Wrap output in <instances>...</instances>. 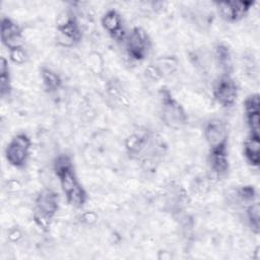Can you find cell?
I'll use <instances>...</instances> for the list:
<instances>
[{"label": "cell", "instance_id": "13", "mask_svg": "<svg viewBox=\"0 0 260 260\" xmlns=\"http://www.w3.org/2000/svg\"><path fill=\"white\" fill-rule=\"evenodd\" d=\"M207 161L211 173L216 178L225 176L230 170L228 145L209 148Z\"/></svg>", "mask_w": 260, "mask_h": 260}, {"label": "cell", "instance_id": "9", "mask_svg": "<svg viewBox=\"0 0 260 260\" xmlns=\"http://www.w3.org/2000/svg\"><path fill=\"white\" fill-rule=\"evenodd\" d=\"M219 16L231 23L238 22L246 17L255 4L254 1H220L215 2Z\"/></svg>", "mask_w": 260, "mask_h": 260}, {"label": "cell", "instance_id": "17", "mask_svg": "<svg viewBox=\"0 0 260 260\" xmlns=\"http://www.w3.org/2000/svg\"><path fill=\"white\" fill-rule=\"evenodd\" d=\"M215 59L223 74H230L232 70V56L226 45L218 44L215 47Z\"/></svg>", "mask_w": 260, "mask_h": 260}, {"label": "cell", "instance_id": "22", "mask_svg": "<svg viewBox=\"0 0 260 260\" xmlns=\"http://www.w3.org/2000/svg\"><path fill=\"white\" fill-rule=\"evenodd\" d=\"M254 253H255V255H256V256H254V259L258 260V259H259V247L256 248V250H255Z\"/></svg>", "mask_w": 260, "mask_h": 260}, {"label": "cell", "instance_id": "16", "mask_svg": "<svg viewBox=\"0 0 260 260\" xmlns=\"http://www.w3.org/2000/svg\"><path fill=\"white\" fill-rule=\"evenodd\" d=\"M11 75L8 65V60L2 56L0 59V94L2 99L8 98L11 94Z\"/></svg>", "mask_w": 260, "mask_h": 260}, {"label": "cell", "instance_id": "5", "mask_svg": "<svg viewBox=\"0 0 260 260\" xmlns=\"http://www.w3.org/2000/svg\"><path fill=\"white\" fill-rule=\"evenodd\" d=\"M31 148V140L24 132H19L12 136L7 143L4 155L6 161L13 168L21 169L25 166Z\"/></svg>", "mask_w": 260, "mask_h": 260}, {"label": "cell", "instance_id": "1", "mask_svg": "<svg viewBox=\"0 0 260 260\" xmlns=\"http://www.w3.org/2000/svg\"><path fill=\"white\" fill-rule=\"evenodd\" d=\"M53 170L68 204L81 208L87 201V193L76 176L71 157L68 154H59L54 159Z\"/></svg>", "mask_w": 260, "mask_h": 260}, {"label": "cell", "instance_id": "15", "mask_svg": "<svg viewBox=\"0 0 260 260\" xmlns=\"http://www.w3.org/2000/svg\"><path fill=\"white\" fill-rule=\"evenodd\" d=\"M40 76L43 86L48 92H55L62 86V79L60 75L48 67L43 66L41 68Z\"/></svg>", "mask_w": 260, "mask_h": 260}, {"label": "cell", "instance_id": "4", "mask_svg": "<svg viewBox=\"0 0 260 260\" xmlns=\"http://www.w3.org/2000/svg\"><path fill=\"white\" fill-rule=\"evenodd\" d=\"M159 115L162 123L172 129L184 127L188 122V115L182 104L174 96L172 91L164 86L158 90Z\"/></svg>", "mask_w": 260, "mask_h": 260}, {"label": "cell", "instance_id": "7", "mask_svg": "<svg viewBox=\"0 0 260 260\" xmlns=\"http://www.w3.org/2000/svg\"><path fill=\"white\" fill-rule=\"evenodd\" d=\"M57 42L63 47H72L82 39L80 24L71 12L65 13V17L57 23Z\"/></svg>", "mask_w": 260, "mask_h": 260}, {"label": "cell", "instance_id": "8", "mask_svg": "<svg viewBox=\"0 0 260 260\" xmlns=\"http://www.w3.org/2000/svg\"><path fill=\"white\" fill-rule=\"evenodd\" d=\"M212 93L215 102L219 106L230 108L236 104L239 89L236 81L231 77L230 74H222L215 81Z\"/></svg>", "mask_w": 260, "mask_h": 260}, {"label": "cell", "instance_id": "2", "mask_svg": "<svg viewBox=\"0 0 260 260\" xmlns=\"http://www.w3.org/2000/svg\"><path fill=\"white\" fill-rule=\"evenodd\" d=\"M165 144L160 137L150 131L130 134L125 140V149L131 159L139 160L143 166L150 167L162 155Z\"/></svg>", "mask_w": 260, "mask_h": 260}, {"label": "cell", "instance_id": "21", "mask_svg": "<svg viewBox=\"0 0 260 260\" xmlns=\"http://www.w3.org/2000/svg\"><path fill=\"white\" fill-rule=\"evenodd\" d=\"M9 59L11 60V62H13L15 64H18V65L23 64L26 60V54H25L23 47L10 50L9 51Z\"/></svg>", "mask_w": 260, "mask_h": 260}, {"label": "cell", "instance_id": "18", "mask_svg": "<svg viewBox=\"0 0 260 260\" xmlns=\"http://www.w3.org/2000/svg\"><path fill=\"white\" fill-rule=\"evenodd\" d=\"M246 218H247L248 224L251 228L252 232L255 233V234H259V230H260V208H259V202L258 201H254V202L247 205Z\"/></svg>", "mask_w": 260, "mask_h": 260}, {"label": "cell", "instance_id": "20", "mask_svg": "<svg viewBox=\"0 0 260 260\" xmlns=\"http://www.w3.org/2000/svg\"><path fill=\"white\" fill-rule=\"evenodd\" d=\"M245 115L260 113V95L259 93H252L248 95L244 102Z\"/></svg>", "mask_w": 260, "mask_h": 260}, {"label": "cell", "instance_id": "14", "mask_svg": "<svg viewBox=\"0 0 260 260\" xmlns=\"http://www.w3.org/2000/svg\"><path fill=\"white\" fill-rule=\"evenodd\" d=\"M244 156L247 162L252 167L260 165V136L249 135L244 142Z\"/></svg>", "mask_w": 260, "mask_h": 260}, {"label": "cell", "instance_id": "19", "mask_svg": "<svg viewBox=\"0 0 260 260\" xmlns=\"http://www.w3.org/2000/svg\"><path fill=\"white\" fill-rule=\"evenodd\" d=\"M256 190L251 185H245L241 186L240 188L236 189L233 193V198L236 199L238 203L248 205L254 201H256Z\"/></svg>", "mask_w": 260, "mask_h": 260}, {"label": "cell", "instance_id": "10", "mask_svg": "<svg viewBox=\"0 0 260 260\" xmlns=\"http://www.w3.org/2000/svg\"><path fill=\"white\" fill-rule=\"evenodd\" d=\"M0 36L2 44L8 49V51L22 47V29L13 19L6 16L1 18Z\"/></svg>", "mask_w": 260, "mask_h": 260}, {"label": "cell", "instance_id": "6", "mask_svg": "<svg viewBox=\"0 0 260 260\" xmlns=\"http://www.w3.org/2000/svg\"><path fill=\"white\" fill-rule=\"evenodd\" d=\"M125 49L128 57L134 61H142L149 54L151 40L147 31L140 27H133L126 36Z\"/></svg>", "mask_w": 260, "mask_h": 260}, {"label": "cell", "instance_id": "12", "mask_svg": "<svg viewBox=\"0 0 260 260\" xmlns=\"http://www.w3.org/2000/svg\"><path fill=\"white\" fill-rule=\"evenodd\" d=\"M103 28L117 42H124L127 36V32L123 25L122 15L116 9L112 8L107 10L101 19Z\"/></svg>", "mask_w": 260, "mask_h": 260}, {"label": "cell", "instance_id": "3", "mask_svg": "<svg viewBox=\"0 0 260 260\" xmlns=\"http://www.w3.org/2000/svg\"><path fill=\"white\" fill-rule=\"evenodd\" d=\"M59 209V195L52 189L41 190L35 198L32 219L36 225L48 232Z\"/></svg>", "mask_w": 260, "mask_h": 260}, {"label": "cell", "instance_id": "11", "mask_svg": "<svg viewBox=\"0 0 260 260\" xmlns=\"http://www.w3.org/2000/svg\"><path fill=\"white\" fill-rule=\"evenodd\" d=\"M203 135L209 148L228 145V127L226 124L220 119L209 120L204 125Z\"/></svg>", "mask_w": 260, "mask_h": 260}]
</instances>
